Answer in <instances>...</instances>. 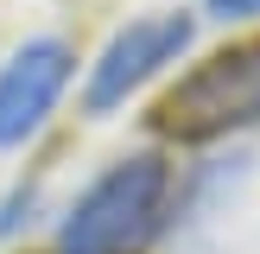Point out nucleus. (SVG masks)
Here are the masks:
<instances>
[{
  "label": "nucleus",
  "mask_w": 260,
  "mask_h": 254,
  "mask_svg": "<svg viewBox=\"0 0 260 254\" xmlns=\"http://www.w3.org/2000/svg\"><path fill=\"white\" fill-rule=\"evenodd\" d=\"M165 210V165L121 159L76 197V210L57 229V254H140Z\"/></svg>",
  "instance_id": "nucleus-1"
},
{
  "label": "nucleus",
  "mask_w": 260,
  "mask_h": 254,
  "mask_svg": "<svg viewBox=\"0 0 260 254\" xmlns=\"http://www.w3.org/2000/svg\"><path fill=\"white\" fill-rule=\"evenodd\" d=\"M159 134L184 140H216V134H235V127L260 121V38H241V45L203 57L197 70H184L172 89L159 96Z\"/></svg>",
  "instance_id": "nucleus-2"
},
{
  "label": "nucleus",
  "mask_w": 260,
  "mask_h": 254,
  "mask_svg": "<svg viewBox=\"0 0 260 254\" xmlns=\"http://www.w3.org/2000/svg\"><path fill=\"white\" fill-rule=\"evenodd\" d=\"M184 45H190V19H184V13H159V19H134V25H121V32L108 38V51L95 57V70H89V89H83L89 114L121 108V102L134 96L146 76H159Z\"/></svg>",
  "instance_id": "nucleus-3"
},
{
  "label": "nucleus",
  "mask_w": 260,
  "mask_h": 254,
  "mask_svg": "<svg viewBox=\"0 0 260 254\" xmlns=\"http://www.w3.org/2000/svg\"><path fill=\"white\" fill-rule=\"evenodd\" d=\"M70 45L63 38H32L7 57L0 70V146H19L25 134L45 127V114L57 108L63 83H70Z\"/></svg>",
  "instance_id": "nucleus-4"
},
{
  "label": "nucleus",
  "mask_w": 260,
  "mask_h": 254,
  "mask_svg": "<svg viewBox=\"0 0 260 254\" xmlns=\"http://www.w3.org/2000/svg\"><path fill=\"white\" fill-rule=\"evenodd\" d=\"M216 19H248V13H260V0H210Z\"/></svg>",
  "instance_id": "nucleus-5"
}]
</instances>
